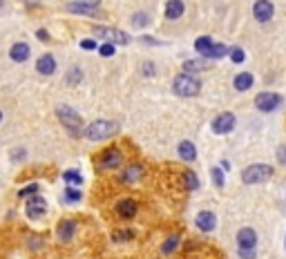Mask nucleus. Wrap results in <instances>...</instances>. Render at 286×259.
Instances as JSON below:
<instances>
[{
  "mask_svg": "<svg viewBox=\"0 0 286 259\" xmlns=\"http://www.w3.org/2000/svg\"><path fill=\"white\" fill-rule=\"evenodd\" d=\"M184 0H168L166 3V18L170 20H177V18L184 16Z\"/></svg>",
  "mask_w": 286,
  "mask_h": 259,
  "instance_id": "nucleus-14",
  "label": "nucleus"
},
{
  "mask_svg": "<svg viewBox=\"0 0 286 259\" xmlns=\"http://www.w3.org/2000/svg\"><path fill=\"white\" fill-rule=\"evenodd\" d=\"M83 3H87V5H94V7H99V3H101V0H83Z\"/></svg>",
  "mask_w": 286,
  "mask_h": 259,
  "instance_id": "nucleus-41",
  "label": "nucleus"
},
{
  "mask_svg": "<svg viewBox=\"0 0 286 259\" xmlns=\"http://www.w3.org/2000/svg\"><path fill=\"white\" fill-rule=\"evenodd\" d=\"M0 121H3V112H0Z\"/></svg>",
  "mask_w": 286,
  "mask_h": 259,
  "instance_id": "nucleus-42",
  "label": "nucleus"
},
{
  "mask_svg": "<svg viewBox=\"0 0 286 259\" xmlns=\"http://www.w3.org/2000/svg\"><path fill=\"white\" fill-rule=\"evenodd\" d=\"M121 161H123V157H121V152L117 150V147H107V150L101 154V165L103 168H119Z\"/></svg>",
  "mask_w": 286,
  "mask_h": 259,
  "instance_id": "nucleus-12",
  "label": "nucleus"
},
{
  "mask_svg": "<svg viewBox=\"0 0 286 259\" xmlns=\"http://www.w3.org/2000/svg\"><path fill=\"white\" fill-rule=\"evenodd\" d=\"M36 72L42 74V76H50V74L56 72V60H54L52 54H45V56L38 58V63H36Z\"/></svg>",
  "mask_w": 286,
  "mask_h": 259,
  "instance_id": "nucleus-13",
  "label": "nucleus"
},
{
  "mask_svg": "<svg viewBox=\"0 0 286 259\" xmlns=\"http://www.w3.org/2000/svg\"><path fill=\"white\" fill-rule=\"evenodd\" d=\"M99 52L103 54V56H114V45L112 42H105V45L99 47Z\"/></svg>",
  "mask_w": 286,
  "mask_h": 259,
  "instance_id": "nucleus-34",
  "label": "nucleus"
},
{
  "mask_svg": "<svg viewBox=\"0 0 286 259\" xmlns=\"http://www.w3.org/2000/svg\"><path fill=\"white\" fill-rule=\"evenodd\" d=\"M143 74H145V76H155V65H152V63H145V65H143Z\"/></svg>",
  "mask_w": 286,
  "mask_h": 259,
  "instance_id": "nucleus-38",
  "label": "nucleus"
},
{
  "mask_svg": "<svg viewBox=\"0 0 286 259\" xmlns=\"http://www.w3.org/2000/svg\"><path fill=\"white\" fill-rule=\"evenodd\" d=\"M25 212H27V217L29 219H38V217H42V214L47 212V203H45V199L42 197H32V199L27 201V206H25Z\"/></svg>",
  "mask_w": 286,
  "mask_h": 259,
  "instance_id": "nucleus-10",
  "label": "nucleus"
},
{
  "mask_svg": "<svg viewBox=\"0 0 286 259\" xmlns=\"http://www.w3.org/2000/svg\"><path fill=\"white\" fill-rule=\"evenodd\" d=\"M34 192H38V186H36V183H32V186H27L23 190H18V197H27V195H34Z\"/></svg>",
  "mask_w": 286,
  "mask_h": 259,
  "instance_id": "nucleus-35",
  "label": "nucleus"
},
{
  "mask_svg": "<svg viewBox=\"0 0 286 259\" xmlns=\"http://www.w3.org/2000/svg\"><path fill=\"white\" fill-rule=\"evenodd\" d=\"M119 125L114 121H92L87 127L83 130V137L87 141H103L112 134H117Z\"/></svg>",
  "mask_w": 286,
  "mask_h": 259,
  "instance_id": "nucleus-1",
  "label": "nucleus"
},
{
  "mask_svg": "<svg viewBox=\"0 0 286 259\" xmlns=\"http://www.w3.org/2000/svg\"><path fill=\"white\" fill-rule=\"evenodd\" d=\"M273 14H275V5H273L271 0H257V3L253 5V16L257 23H269Z\"/></svg>",
  "mask_w": 286,
  "mask_h": 259,
  "instance_id": "nucleus-7",
  "label": "nucleus"
},
{
  "mask_svg": "<svg viewBox=\"0 0 286 259\" xmlns=\"http://www.w3.org/2000/svg\"><path fill=\"white\" fill-rule=\"evenodd\" d=\"M56 114H58V121L65 125V130L72 134V137H81L83 134V130H81V116H78L72 107H58L56 110Z\"/></svg>",
  "mask_w": 286,
  "mask_h": 259,
  "instance_id": "nucleus-4",
  "label": "nucleus"
},
{
  "mask_svg": "<svg viewBox=\"0 0 286 259\" xmlns=\"http://www.w3.org/2000/svg\"><path fill=\"white\" fill-rule=\"evenodd\" d=\"M65 199L68 201H78L81 199V192H78V190H72V186H70L68 190H65Z\"/></svg>",
  "mask_w": 286,
  "mask_h": 259,
  "instance_id": "nucleus-33",
  "label": "nucleus"
},
{
  "mask_svg": "<svg viewBox=\"0 0 286 259\" xmlns=\"http://www.w3.org/2000/svg\"><path fill=\"white\" fill-rule=\"evenodd\" d=\"M215 45V40L210 38V36H202V38L194 40V49H197V54H202V56H206L208 54V49Z\"/></svg>",
  "mask_w": 286,
  "mask_h": 259,
  "instance_id": "nucleus-23",
  "label": "nucleus"
},
{
  "mask_svg": "<svg viewBox=\"0 0 286 259\" xmlns=\"http://www.w3.org/2000/svg\"><path fill=\"white\" fill-rule=\"evenodd\" d=\"M81 47H83V49H90V52H92V49H96L99 45H96V40H90V38H85V40H81Z\"/></svg>",
  "mask_w": 286,
  "mask_h": 259,
  "instance_id": "nucleus-37",
  "label": "nucleus"
},
{
  "mask_svg": "<svg viewBox=\"0 0 286 259\" xmlns=\"http://www.w3.org/2000/svg\"><path fill=\"white\" fill-rule=\"evenodd\" d=\"M210 175H212V181H215V186L217 188H224V170L222 168H212Z\"/></svg>",
  "mask_w": 286,
  "mask_h": 259,
  "instance_id": "nucleus-30",
  "label": "nucleus"
},
{
  "mask_svg": "<svg viewBox=\"0 0 286 259\" xmlns=\"http://www.w3.org/2000/svg\"><path fill=\"white\" fill-rule=\"evenodd\" d=\"M63 179H65L68 183H74V186H78V183H83V177L78 175V170H68V172L63 175Z\"/></svg>",
  "mask_w": 286,
  "mask_h": 259,
  "instance_id": "nucleus-28",
  "label": "nucleus"
},
{
  "mask_svg": "<svg viewBox=\"0 0 286 259\" xmlns=\"http://www.w3.org/2000/svg\"><path fill=\"white\" fill-rule=\"evenodd\" d=\"M81 78H83V72L78 70V67H72V70L68 72V78H65V83H68V85H76V83H81Z\"/></svg>",
  "mask_w": 286,
  "mask_h": 259,
  "instance_id": "nucleus-26",
  "label": "nucleus"
},
{
  "mask_svg": "<svg viewBox=\"0 0 286 259\" xmlns=\"http://www.w3.org/2000/svg\"><path fill=\"white\" fill-rule=\"evenodd\" d=\"M117 212H119L123 219H132V217L137 214V201H135V199H123V201H119Z\"/></svg>",
  "mask_w": 286,
  "mask_h": 259,
  "instance_id": "nucleus-16",
  "label": "nucleus"
},
{
  "mask_svg": "<svg viewBox=\"0 0 286 259\" xmlns=\"http://www.w3.org/2000/svg\"><path fill=\"white\" fill-rule=\"evenodd\" d=\"M282 105V96L277 92H261V94L255 96V107L259 112H273Z\"/></svg>",
  "mask_w": 286,
  "mask_h": 259,
  "instance_id": "nucleus-6",
  "label": "nucleus"
},
{
  "mask_svg": "<svg viewBox=\"0 0 286 259\" xmlns=\"http://www.w3.org/2000/svg\"><path fill=\"white\" fill-rule=\"evenodd\" d=\"M148 23H150L148 14H135V16H132V25H135V27H145Z\"/></svg>",
  "mask_w": 286,
  "mask_h": 259,
  "instance_id": "nucleus-31",
  "label": "nucleus"
},
{
  "mask_svg": "<svg viewBox=\"0 0 286 259\" xmlns=\"http://www.w3.org/2000/svg\"><path fill=\"white\" fill-rule=\"evenodd\" d=\"M127 239H132V232L130 230H117L114 232V242H127Z\"/></svg>",
  "mask_w": 286,
  "mask_h": 259,
  "instance_id": "nucleus-32",
  "label": "nucleus"
},
{
  "mask_svg": "<svg viewBox=\"0 0 286 259\" xmlns=\"http://www.w3.org/2000/svg\"><path fill=\"white\" fill-rule=\"evenodd\" d=\"M206 67H208V63H206V60H186V63H184V70L188 72V74H190V72H204L206 70Z\"/></svg>",
  "mask_w": 286,
  "mask_h": 259,
  "instance_id": "nucleus-25",
  "label": "nucleus"
},
{
  "mask_svg": "<svg viewBox=\"0 0 286 259\" xmlns=\"http://www.w3.org/2000/svg\"><path fill=\"white\" fill-rule=\"evenodd\" d=\"M228 56H230L233 63H244V60H246V54H244V49H241V47H233Z\"/></svg>",
  "mask_w": 286,
  "mask_h": 259,
  "instance_id": "nucleus-29",
  "label": "nucleus"
},
{
  "mask_svg": "<svg viewBox=\"0 0 286 259\" xmlns=\"http://www.w3.org/2000/svg\"><path fill=\"white\" fill-rule=\"evenodd\" d=\"M0 7H3V0H0Z\"/></svg>",
  "mask_w": 286,
  "mask_h": 259,
  "instance_id": "nucleus-43",
  "label": "nucleus"
},
{
  "mask_svg": "<svg viewBox=\"0 0 286 259\" xmlns=\"http://www.w3.org/2000/svg\"><path fill=\"white\" fill-rule=\"evenodd\" d=\"M226 54H230V49L226 45H222V42H215L210 49H208V54H206L204 58H212V60H217V58H224Z\"/></svg>",
  "mask_w": 286,
  "mask_h": 259,
  "instance_id": "nucleus-22",
  "label": "nucleus"
},
{
  "mask_svg": "<svg viewBox=\"0 0 286 259\" xmlns=\"http://www.w3.org/2000/svg\"><path fill=\"white\" fill-rule=\"evenodd\" d=\"M94 36H99L105 42H112V45H127L130 42V36L121 29H114V27H94Z\"/></svg>",
  "mask_w": 286,
  "mask_h": 259,
  "instance_id": "nucleus-5",
  "label": "nucleus"
},
{
  "mask_svg": "<svg viewBox=\"0 0 286 259\" xmlns=\"http://www.w3.org/2000/svg\"><path fill=\"white\" fill-rule=\"evenodd\" d=\"M74 232H76V224L72 219H63L58 224V237L63 239V242H70V239L74 237Z\"/></svg>",
  "mask_w": 286,
  "mask_h": 259,
  "instance_id": "nucleus-19",
  "label": "nucleus"
},
{
  "mask_svg": "<svg viewBox=\"0 0 286 259\" xmlns=\"http://www.w3.org/2000/svg\"><path fill=\"white\" fill-rule=\"evenodd\" d=\"M237 246H239V250H255V246H257V232L253 228H241L237 232Z\"/></svg>",
  "mask_w": 286,
  "mask_h": 259,
  "instance_id": "nucleus-9",
  "label": "nucleus"
},
{
  "mask_svg": "<svg viewBox=\"0 0 286 259\" xmlns=\"http://www.w3.org/2000/svg\"><path fill=\"white\" fill-rule=\"evenodd\" d=\"M253 83H255V78H253V74H248V72H241V74H237L235 76V90L237 92H246V90H251L253 88Z\"/></svg>",
  "mask_w": 286,
  "mask_h": 259,
  "instance_id": "nucleus-18",
  "label": "nucleus"
},
{
  "mask_svg": "<svg viewBox=\"0 0 286 259\" xmlns=\"http://www.w3.org/2000/svg\"><path fill=\"white\" fill-rule=\"evenodd\" d=\"M277 163L286 165V147H284V145H279V147H277Z\"/></svg>",
  "mask_w": 286,
  "mask_h": 259,
  "instance_id": "nucleus-36",
  "label": "nucleus"
},
{
  "mask_svg": "<svg viewBox=\"0 0 286 259\" xmlns=\"http://www.w3.org/2000/svg\"><path fill=\"white\" fill-rule=\"evenodd\" d=\"M68 9L74 11V14H85V16H96V14H99V7L83 3V0H78V3H70Z\"/></svg>",
  "mask_w": 286,
  "mask_h": 259,
  "instance_id": "nucleus-17",
  "label": "nucleus"
},
{
  "mask_svg": "<svg viewBox=\"0 0 286 259\" xmlns=\"http://www.w3.org/2000/svg\"><path fill=\"white\" fill-rule=\"evenodd\" d=\"M273 165H266V163H255V165H248V168L241 172V181L246 186H255V183H264L273 177Z\"/></svg>",
  "mask_w": 286,
  "mask_h": 259,
  "instance_id": "nucleus-2",
  "label": "nucleus"
},
{
  "mask_svg": "<svg viewBox=\"0 0 286 259\" xmlns=\"http://www.w3.org/2000/svg\"><path fill=\"white\" fill-rule=\"evenodd\" d=\"M241 259H255V250H239Z\"/></svg>",
  "mask_w": 286,
  "mask_h": 259,
  "instance_id": "nucleus-39",
  "label": "nucleus"
},
{
  "mask_svg": "<svg viewBox=\"0 0 286 259\" xmlns=\"http://www.w3.org/2000/svg\"><path fill=\"white\" fill-rule=\"evenodd\" d=\"M36 36H38V38H42V40H47V38H50V34H47L45 29H38V32H36Z\"/></svg>",
  "mask_w": 286,
  "mask_h": 259,
  "instance_id": "nucleus-40",
  "label": "nucleus"
},
{
  "mask_svg": "<svg viewBox=\"0 0 286 259\" xmlns=\"http://www.w3.org/2000/svg\"><path fill=\"white\" fill-rule=\"evenodd\" d=\"M177 246H179V237H177V235H170L166 242H163L161 252H163V255H172V252L177 250Z\"/></svg>",
  "mask_w": 286,
  "mask_h": 259,
  "instance_id": "nucleus-24",
  "label": "nucleus"
},
{
  "mask_svg": "<svg viewBox=\"0 0 286 259\" xmlns=\"http://www.w3.org/2000/svg\"><path fill=\"white\" fill-rule=\"evenodd\" d=\"M194 224H197V228L202 232H212L215 230V226H217V219H215V214H212L210 210H202L197 214V219H194Z\"/></svg>",
  "mask_w": 286,
  "mask_h": 259,
  "instance_id": "nucleus-11",
  "label": "nucleus"
},
{
  "mask_svg": "<svg viewBox=\"0 0 286 259\" xmlns=\"http://www.w3.org/2000/svg\"><path fill=\"white\" fill-rule=\"evenodd\" d=\"M172 90H174V94H179V96H197L199 90H202V83H199V78H194L192 74L184 72L172 81Z\"/></svg>",
  "mask_w": 286,
  "mask_h": 259,
  "instance_id": "nucleus-3",
  "label": "nucleus"
},
{
  "mask_svg": "<svg viewBox=\"0 0 286 259\" xmlns=\"http://www.w3.org/2000/svg\"><path fill=\"white\" fill-rule=\"evenodd\" d=\"M235 130V114L233 112H224L212 121V132L215 134H228Z\"/></svg>",
  "mask_w": 286,
  "mask_h": 259,
  "instance_id": "nucleus-8",
  "label": "nucleus"
},
{
  "mask_svg": "<svg viewBox=\"0 0 286 259\" xmlns=\"http://www.w3.org/2000/svg\"><path fill=\"white\" fill-rule=\"evenodd\" d=\"M177 150H179V157L184 159V161H188V163H192L194 159H197V147H194L190 141H181Z\"/></svg>",
  "mask_w": 286,
  "mask_h": 259,
  "instance_id": "nucleus-20",
  "label": "nucleus"
},
{
  "mask_svg": "<svg viewBox=\"0 0 286 259\" xmlns=\"http://www.w3.org/2000/svg\"><path fill=\"white\" fill-rule=\"evenodd\" d=\"M184 179H186V188L188 190H197L199 188V179H197V175H194L192 170H188Z\"/></svg>",
  "mask_w": 286,
  "mask_h": 259,
  "instance_id": "nucleus-27",
  "label": "nucleus"
},
{
  "mask_svg": "<svg viewBox=\"0 0 286 259\" xmlns=\"http://www.w3.org/2000/svg\"><path fill=\"white\" fill-rule=\"evenodd\" d=\"M9 58L16 60V63H25V60L29 58V47L25 45V42H16V45H11Z\"/></svg>",
  "mask_w": 286,
  "mask_h": 259,
  "instance_id": "nucleus-15",
  "label": "nucleus"
},
{
  "mask_svg": "<svg viewBox=\"0 0 286 259\" xmlns=\"http://www.w3.org/2000/svg\"><path fill=\"white\" fill-rule=\"evenodd\" d=\"M141 177H143V165H139V163L127 165L125 172H123V181L125 183H137Z\"/></svg>",
  "mask_w": 286,
  "mask_h": 259,
  "instance_id": "nucleus-21",
  "label": "nucleus"
}]
</instances>
